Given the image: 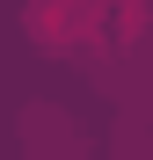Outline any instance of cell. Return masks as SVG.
Masks as SVG:
<instances>
[{
	"label": "cell",
	"instance_id": "cell-1",
	"mask_svg": "<svg viewBox=\"0 0 153 160\" xmlns=\"http://www.w3.org/2000/svg\"><path fill=\"white\" fill-rule=\"evenodd\" d=\"M73 37H80V0H29V44L66 51Z\"/></svg>",
	"mask_w": 153,
	"mask_h": 160
}]
</instances>
